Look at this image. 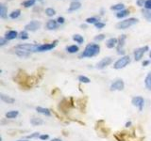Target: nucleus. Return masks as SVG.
<instances>
[{
  "label": "nucleus",
  "instance_id": "1",
  "mask_svg": "<svg viewBox=\"0 0 151 141\" xmlns=\"http://www.w3.org/2000/svg\"><path fill=\"white\" fill-rule=\"evenodd\" d=\"M100 52V46L96 43H89L85 47L81 54V58H93Z\"/></svg>",
  "mask_w": 151,
  "mask_h": 141
},
{
  "label": "nucleus",
  "instance_id": "2",
  "mask_svg": "<svg viewBox=\"0 0 151 141\" xmlns=\"http://www.w3.org/2000/svg\"><path fill=\"white\" fill-rule=\"evenodd\" d=\"M139 22V20L137 18H129V19H125V20L120 21L119 23L116 24V28L117 29H127L130 26L136 25L137 23Z\"/></svg>",
  "mask_w": 151,
  "mask_h": 141
},
{
  "label": "nucleus",
  "instance_id": "3",
  "mask_svg": "<svg viewBox=\"0 0 151 141\" xmlns=\"http://www.w3.org/2000/svg\"><path fill=\"white\" fill-rule=\"evenodd\" d=\"M39 45L40 44H33V43H21L16 45V50L25 51L27 53H35V52H39Z\"/></svg>",
  "mask_w": 151,
  "mask_h": 141
},
{
  "label": "nucleus",
  "instance_id": "4",
  "mask_svg": "<svg viewBox=\"0 0 151 141\" xmlns=\"http://www.w3.org/2000/svg\"><path fill=\"white\" fill-rule=\"evenodd\" d=\"M129 63H130L129 56H122L121 58L116 60V62L114 63V65H113V68L115 70H121V69H124L125 67H127Z\"/></svg>",
  "mask_w": 151,
  "mask_h": 141
},
{
  "label": "nucleus",
  "instance_id": "5",
  "mask_svg": "<svg viewBox=\"0 0 151 141\" xmlns=\"http://www.w3.org/2000/svg\"><path fill=\"white\" fill-rule=\"evenodd\" d=\"M148 50H149V48H148V46H147V45H145V46H144V47H140V48L135 49V50H134V53H133V55H134V59H135L136 61L141 60L142 58L144 56V55H145Z\"/></svg>",
  "mask_w": 151,
  "mask_h": 141
},
{
  "label": "nucleus",
  "instance_id": "6",
  "mask_svg": "<svg viewBox=\"0 0 151 141\" xmlns=\"http://www.w3.org/2000/svg\"><path fill=\"white\" fill-rule=\"evenodd\" d=\"M42 26V23L40 21H36V20H33L31 22H29L28 24L25 26V30L27 31H36L38 29H40Z\"/></svg>",
  "mask_w": 151,
  "mask_h": 141
},
{
  "label": "nucleus",
  "instance_id": "7",
  "mask_svg": "<svg viewBox=\"0 0 151 141\" xmlns=\"http://www.w3.org/2000/svg\"><path fill=\"white\" fill-rule=\"evenodd\" d=\"M124 88H125L124 81L121 79H118V80H116V81H114L110 87L111 91H120V90H123Z\"/></svg>",
  "mask_w": 151,
  "mask_h": 141
},
{
  "label": "nucleus",
  "instance_id": "8",
  "mask_svg": "<svg viewBox=\"0 0 151 141\" xmlns=\"http://www.w3.org/2000/svg\"><path fill=\"white\" fill-rule=\"evenodd\" d=\"M127 40V36L126 35H121L120 38L118 39V44H117V53L119 55H123L125 53L124 50V46H125V42Z\"/></svg>",
  "mask_w": 151,
  "mask_h": 141
},
{
  "label": "nucleus",
  "instance_id": "9",
  "mask_svg": "<svg viewBox=\"0 0 151 141\" xmlns=\"http://www.w3.org/2000/svg\"><path fill=\"white\" fill-rule=\"evenodd\" d=\"M58 44V41H54L53 42L50 43H45V44H40L39 45V52H46L54 49Z\"/></svg>",
  "mask_w": 151,
  "mask_h": 141
},
{
  "label": "nucleus",
  "instance_id": "10",
  "mask_svg": "<svg viewBox=\"0 0 151 141\" xmlns=\"http://www.w3.org/2000/svg\"><path fill=\"white\" fill-rule=\"evenodd\" d=\"M131 103H132V105H133L134 106L138 107L140 111H142V109H143V107H144V105H145V100H144L143 97L136 96L134 98H132Z\"/></svg>",
  "mask_w": 151,
  "mask_h": 141
},
{
  "label": "nucleus",
  "instance_id": "11",
  "mask_svg": "<svg viewBox=\"0 0 151 141\" xmlns=\"http://www.w3.org/2000/svg\"><path fill=\"white\" fill-rule=\"evenodd\" d=\"M111 62H112L111 58H109V56H108V58H102V59L98 62V64L96 65V68L99 69V70H102V69H104V68L108 67L109 65H111Z\"/></svg>",
  "mask_w": 151,
  "mask_h": 141
},
{
  "label": "nucleus",
  "instance_id": "12",
  "mask_svg": "<svg viewBox=\"0 0 151 141\" xmlns=\"http://www.w3.org/2000/svg\"><path fill=\"white\" fill-rule=\"evenodd\" d=\"M18 32L16 30H9L8 32H6V34H5V37L8 41H12V40H14L16 39V38L18 37Z\"/></svg>",
  "mask_w": 151,
  "mask_h": 141
},
{
  "label": "nucleus",
  "instance_id": "13",
  "mask_svg": "<svg viewBox=\"0 0 151 141\" xmlns=\"http://www.w3.org/2000/svg\"><path fill=\"white\" fill-rule=\"evenodd\" d=\"M80 8H81V3H80L79 1H73L72 3L70 4L68 11L69 12L76 11H78V9H79Z\"/></svg>",
  "mask_w": 151,
  "mask_h": 141
},
{
  "label": "nucleus",
  "instance_id": "14",
  "mask_svg": "<svg viewBox=\"0 0 151 141\" xmlns=\"http://www.w3.org/2000/svg\"><path fill=\"white\" fill-rule=\"evenodd\" d=\"M58 26H59V24L57 22V20H49L46 23V28L48 30H54L58 27Z\"/></svg>",
  "mask_w": 151,
  "mask_h": 141
},
{
  "label": "nucleus",
  "instance_id": "15",
  "mask_svg": "<svg viewBox=\"0 0 151 141\" xmlns=\"http://www.w3.org/2000/svg\"><path fill=\"white\" fill-rule=\"evenodd\" d=\"M117 44H118V40L116 38H111V39H109L106 42V46L110 49L117 46Z\"/></svg>",
  "mask_w": 151,
  "mask_h": 141
},
{
  "label": "nucleus",
  "instance_id": "16",
  "mask_svg": "<svg viewBox=\"0 0 151 141\" xmlns=\"http://www.w3.org/2000/svg\"><path fill=\"white\" fill-rule=\"evenodd\" d=\"M0 98H1V100L6 103H13L14 102H15V100H14L13 98H12L11 96L5 95V94H3V93L0 94Z\"/></svg>",
  "mask_w": 151,
  "mask_h": 141
},
{
  "label": "nucleus",
  "instance_id": "17",
  "mask_svg": "<svg viewBox=\"0 0 151 141\" xmlns=\"http://www.w3.org/2000/svg\"><path fill=\"white\" fill-rule=\"evenodd\" d=\"M36 111L38 113H41L42 115H45V116H50L51 113H50V110L47 109V108H45V107H41V106H38L36 107Z\"/></svg>",
  "mask_w": 151,
  "mask_h": 141
},
{
  "label": "nucleus",
  "instance_id": "18",
  "mask_svg": "<svg viewBox=\"0 0 151 141\" xmlns=\"http://www.w3.org/2000/svg\"><path fill=\"white\" fill-rule=\"evenodd\" d=\"M8 15V9L6 8L4 4H1L0 5V17L5 19Z\"/></svg>",
  "mask_w": 151,
  "mask_h": 141
},
{
  "label": "nucleus",
  "instance_id": "19",
  "mask_svg": "<svg viewBox=\"0 0 151 141\" xmlns=\"http://www.w3.org/2000/svg\"><path fill=\"white\" fill-rule=\"evenodd\" d=\"M111 11H121L123 9H125V5L123 3H118V4H115L113 5V6L111 7Z\"/></svg>",
  "mask_w": 151,
  "mask_h": 141
},
{
  "label": "nucleus",
  "instance_id": "20",
  "mask_svg": "<svg viewBox=\"0 0 151 141\" xmlns=\"http://www.w3.org/2000/svg\"><path fill=\"white\" fill-rule=\"evenodd\" d=\"M79 48H78V45H76V44H73V45H69L66 47V51L68 52V53L70 54H75V53H77V52H78Z\"/></svg>",
  "mask_w": 151,
  "mask_h": 141
},
{
  "label": "nucleus",
  "instance_id": "21",
  "mask_svg": "<svg viewBox=\"0 0 151 141\" xmlns=\"http://www.w3.org/2000/svg\"><path fill=\"white\" fill-rule=\"evenodd\" d=\"M129 14V11H127V9H123L121 11H118L116 13V17L118 19H122V18H125L127 17V15Z\"/></svg>",
  "mask_w": 151,
  "mask_h": 141
},
{
  "label": "nucleus",
  "instance_id": "22",
  "mask_svg": "<svg viewBox=\"0 0 151 141\" xmlns=\"http://www.w3.org/2000/svg\"><path fill=\"white\" fill-rule=\"evenodd\" d=\"M18 114H19V112L17 110H12L6 113V118L7 119H15L18 116Z\"/></svg>",
  "mask_w": 151,
  "mask_h": 141
},
{
  "label": "nucleus",
  "instance_id": "23",
  "mask_svg": "<svg viewBox=\"0 0 151 141\" xmlns=\"http://www.w3.org/2000/svg\"><path fill=\"white\" fill-rule=\"evenodd\" d=\"M73 40L78 44H82L84 42V38L81 35H79V34H75L73 36Z\"/></svg>",
  "mask_w": 151,
  "mask_h": 141
},
{
  "label": "nucleus",
  "instance_id": "24",
  "mask_svg": "<svg viewBox=\"0 0 151 141\" xmlns=\"http://www.w3.org/2000/svg\"><path fill=\"white\" fill-rule=\"evenodd\" d=\"M145 84L146 88L151 89V73H148L147 75H146V77L145 79Z\"/></svg>",
  "mask_w": 151,
  "mask_h": 141
},
{
  "label": "nucleus",
  "instance_id": "25",
  "mask_svg": "<svg viewBox=\"0 0 151 141\" xmlns=\"http://www.w3.org/2000/svg\"><path fill=\"white\" fill-rule=\"evenodd\" d=\"M20 15H21L20 9H15V11H12L11 13H9V18H11V19H17Z\"/></svg>",
  "mask_w": 151,
  "mask_h": 141
},
{
  "label": "nucleus",
  "instance_id": "26",
  "mask_svg": "<svg viewBox=\"0 0 151 141\" xmlns=\"http://www.w3.org/2000/svg\"><path fill=\"white\" fill-rule=\"evenodd\" d=\"M143 16L147 22H151V11H149V9L143 11Z\"/></svg>",
  "mask_w": 151,
  "mask_h": 141
},
{
  "label": "nucleus",
  "instance_id": "27",
  "mask_svg": "<svg viewBox=\"0 0 151 141\" xmlns=\"http://www.w3.org/2000/svg\"><path fill=\"white\" fill-rule=\"evenodd\" d=\"M36 2V0H26L23 2V6L25 8H30L32 6H34V4Z\"/></svg>",
  "mask_w": 151,
  "mask_h": 141
},
{
  "label": "nucleus",
  "instance_id": "28",
  "mask_svg": "<svg viewBox=\"0 0 151 141\" xmlns=\"http://www.w3.org/2000/svg\"><path fill=\"white\" fill-rule=\"evenodd\" d=\"M15 53L18 56H20V58H27V56H29V53H27V52H25V51H21V50H16Z\"/></svg>",
  "mask_w": 151,
  "mask_h": 141
},
{
  "label": "nucleus",
  "instance_id": "29",
  "mask_svg": "<svg viewBox=\"0 0 151 141\" xmlns=\"http://www.w3.org/2000/svg\"><path fill=\"white\" fill-rule=\"evenodd\" d=\"M45 14L48 17H53L55 14H56V11L53 8H47L45 9Z\"/></svg>",
  "mask_w": 151,
  "mask_h": 141
},
{
  "label": "nucleus",
  "instance_id": "30",
  "mask_svg": "<svg viewBox=\"0 0 151 141\" xmlns=\"http://www.w3.org/2000/svg\"><path fill=\"white\" fill-rule=\"evenodd\" d=\"M86 23L87 24H96L97 22H99V19H97L96 17H89V18H87L86 20Z\"/></svg>",
  "mask_w": 151,
  "mask_h": 141
},
{
  "label": "nucleus",
  "instance_id": "31",
  "mask_svg": "<svg viewBox=\"0 0 151 141\" xmlns=\"http://www.w3.org/2000/svg\"><path fill=\"white\" fill-rule=\"evenodd\" d=\"M31 123L33 125H40V124L44 123V120H41V119H37V118H33V119L31 120Z\"/></svg>",
  "mask_w": 151,
  "mask_h": 141
},
{
  "label": "nucleus",
  "instance_id": "32",
  "mask_svg": "<svg viewBox=\"0 0 151 141\" xmlns=\"http://www.w3.org/2000/svg\"><path fill=\"white\" fill-rule=\"evenodd\" d=\"M19 38H20L21 40H27L28 39V33L27 30H24L22 32H20V34H19Z\"/></svg>",
  "mask_w": 151,
  "mask_h": 141
},
{
  "label": "nucleus",
  "instance_id": "33",
  "mask_svg": "<svg viewBox=\"0 0 151 141\" xmlns=\"http://www.w3.org/2000/svg\"><path fill=\"white\" fill-rule=\"evenodd\" d=\"M78 81L80 83H84V84H88L90 83V79L86 76H84V75H80V76L78 77Z\"/></svg>",
  "mask_w": 151,
  "mask_h": 141
},
{
  "label": "nucleus",
  "instance_id": "34",
  "mask_svg": "<svg viewBox=\"0 0 151 141\" xmlns=\"http://www.w3.org/2000/svg\"><path fill=\"white\" fill-rule=\"evenodd\" d=\"M104 39H105V35H104V34H99V35L94 37V41H101Z\"/></svg>",
  "mask_w": 151,
  "mask_h": 141
},
{
  "label": "nucleus",
  "instance_id": "35",
  "mask_svg": "<svg viewBox=\"0 0 151 141\" xmlns=\"http://www.w3.org/2000/svg\"><path fill=\"white\" fill-rule=\"evenodd\" d=\"M94 26H96V27L97 28V29H102V28H103L104 26H105V24L99 21V22H97L96 24H94Z\"/></svg>",
  "mask_w": 151,
  "mask_h": 141
},
{
  "label": "nucleus",
  "instance_id": "36",
  "mask_svg": "<svg viewBox=\"0 0 151 141\" xmlns=\"http://www.w3.org/2000/svg\"><path fill=\"white\" fill-rule=\"evenodd\" d=\"M145 9H149V11H151V0H145Z\"/></svg>",
  "mask_w": 151,
  "mask_h": 141
},
{
  "label": "nucleus",
  "instance_id": "37",
  "mask_svg": "<svg viewBox=\"0 0 151 141\" xmlns=\"http://www.w3.org/2000/svg\"><path fill=\"white\" fill-rule=\"evenodd\" d=\"M136 4H137V6H139V7H145V0H137Z\"/></svg>",
  "mask_w": 151,
  "mask_h": 141
},
{
  "label": "nucleus",
  "instance_id": "38",
  "mask_svg": "<svg viewBox=\"0 0 151 141\" xmlns=\"http://www.w3.org/2000/svg\"><path fill=\"white\" fill-rule=\"evenodd\" d=\"M57 22H58L59 25H63V24H64V22H65V19L63 16H60V17H58V19H57Z\"/></svg>",
  "mask_w": 151,
  "mask_h": 141
},
{
  "label": "nucleus",
  "instance_id": "39",
  "mask_svg": "<svg viewBox=\"0 0 151 141\" xmlns=\"http://www.w3.org/2000/svg\"><path fill=\"white\" fill-rule=\"evenodd\" d=\"M7 42H8V40L6 39V38H1V39H0V45L1 46L5 45Z\"/></svg>",
  "mask_w": 151,
  "mask_h": 141
},
{
  "label": "nucleus",
  "instance_id": "40",
  "mask_svg": "<svg viewBox=\"0 0 151 141\" xmlns=\"http://www.w3.org/2000/svg\"><path fill=\"white\" fill-rule=\"evenodd\" d=\"M40 136V134L39 133H34L33 135H28L27 136V138H33V137H39Z\"/></svg>",
  "mask_w": 151,
  "mask_h": 141
},
{
  "label": "nucleus",
  "instance_id": "41",
  "mask_svg": "<svg viewBox=\"0 0 151 141\" xmlns=\"http://www.w3.org/2000/svg\"><path fill=\"white\" fill-rule=\"evenodd\" d=\"M39 137H40V139H42V140H46V139H48L49 136H48V135H41L39 136Z\"/></svg>",
  "mask_w": 151,
  "mask_h": 141
},
{
  "label": "nucleus",
  "instance_id": "42",
  "mask_svg": "<svg viewBox=\"0 0 151 141\" xmlns=\"http://www.w3.org/2000/svg\"><path fill=\"white\" fill-rule=\"evenodd\" d=\"M149 64V61L148 60H145L143 62V66H146V65H148Z\"/></svg>",
  "mask_w": 151,
  "mask_h": 141
},
{
  "label": "nucleus",
  "instance_id": "43",
  "mask_svg": "<svg viewBox=\"0 0 151 141\" xmlns=\"http://www.w3.org/2000/svg\"><path fill=\"white\" fill-rule=\"evenodd\" d=\"M51 141H61V139H59V138H54V139H52Z\"/></svg>",
  "mask_w": 151,
  "mask_h": 141
},
{
  "label": "nucleus",
  "instance_id": "44",
  "mask_svg": "<svg viewBox=\"0 0 151 141\" xmlns=\"http://www.w3.org/2000/svg\"><path fill=\"white\" fill-rule=\"evenodd\" d=\"M149 58H151V51H150V53H149Z\"/></svg>",
  "mask_w": 151,
  "mask_h": 141
},
{
  "label": "nucleus",
  "instance_id": "45",
  "mask_svg": "<svg viewBox=\"0 0 151 141\" xmlns=\"http://www.w3.org/2000/svg\"><path fill=\"white\" fill-rule=\"evenodd\" d=\"M18 141H28V140H18Z\"/></svg>",
  "mask_w": 151,
  "mask_h": 141
},
{
  "label": "nucleus",
  "instance_id": "46",
  "mask_svg": "<svg viewBox=\"0 0 151 141\" xmlns=\"http://www.w3.org/2000/svg\"><path fill=\"white\" fill-rule=\"evenodd\" d=\"M36 1H42V0H36Z\"/></svg>",
  "mask_w": 151,
  "mask_h": 141
}]
</instances>
